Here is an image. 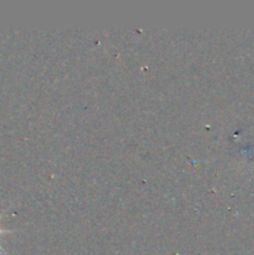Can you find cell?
Returning a JSON list of instances; mask_svg holds the SVG:
<instances>
[{"mask_svg": "<svg viewBox=\"0 0 254 255\" xmlns=\"http://www.w3.org/2000/svg\"><path fill=\"white\" fill-rule=\"evenodd\" d=\"M4 233H9V231H4V229H1V228H0V234H4ZM0 252H1V253H4V254H5V252L2 251V248H1V247H0Z\"/></svg>", "mask_w": 254, "mask_h": 255, "instance_id": "6da1fadb", "label": "cell"}]
</instances>
